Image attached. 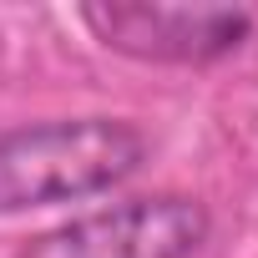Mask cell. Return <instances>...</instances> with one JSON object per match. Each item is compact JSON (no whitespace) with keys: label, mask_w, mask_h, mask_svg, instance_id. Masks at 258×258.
I'll use <instances>...</instances> for the list:
<instances>
[{"label":"cell","mask_w":258,"mask_h":258,"mask_svg":"<svg viewBox=\"0 0 258 258\" xmlns=\"http://www.w3.org/2000/svg\"><path fill=\"white\" fill-rule=\"evenodd\" d=\"M213 218L187 192H147L91 208L21 243L16 258H192Z\"/></svg>","instance_id":"3"},{"label":"cell","mask_w":258,"mask_h":258,"mask_svg":"<svg viewBox=\"0 0 258 258\" xmlns=\"http://www.w3.org/2000/svg\"><path fill=\"white\" fill-rule=\"evenodd\" d=\"M147 137L121 116H51L0 132V213L81 203L126 182Z\"/></svg>","instance_id":"1"},{"label":"cell","mask_w":258,"mask_h":258,"mask_svg":"<svg viewBox=\"0 0 258 258\" xmlns=\"http://www.w3.org/2000/svg\"><path fill=\"white\" fill-rule=\"evenodd\" d=\"M81 26L116 56L142 66H213L253 41V11L187 0H91Z\"/></svg>","instance_id":"2"}]
</instances>
